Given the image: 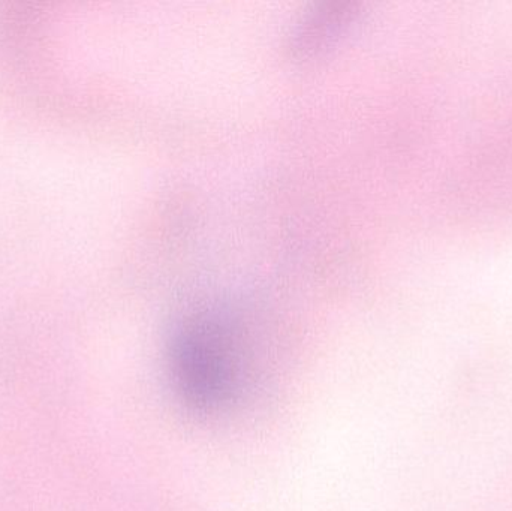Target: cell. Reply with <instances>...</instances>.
Instances as JSON below:
<instances>
[{
	"instance_id": "obj_1",
	"label": "cell",
	"mask_w": 512,
	"mask_h": 511,
	"mask_svg": "<svg viewBox=\"0 0 512 511\" xmlns=\"http://www.w3.org/2000/svg\"><path fill=\"white\" fill-rule=\"evenodd\" d=\"M234 342L218 318H192L177 330L170 351L171 375L186 404L215 411L233 399L239 381Z\"/></svg>"
},
{
	"instance_id": "obj_2",
	"label": "cell",
	"mask_w": 512,
	"mask_h": 511,
	"mask_svg": "<svg viewBox=\"0 0 512 511\" xmlns=\"http://www.w3.org/2000/svg\"><path fill=\"white\" fill-rule=\"evenodd\" d=\"M349 3H336V5L325 6L324 9L316 11L307 21V26H303L297 36L298 47L307 50V48L316 47L325 41L327 36L333 35L339 24H342L346 18L351 15L349 12Z\"/></svg>"
}]
</instances>
